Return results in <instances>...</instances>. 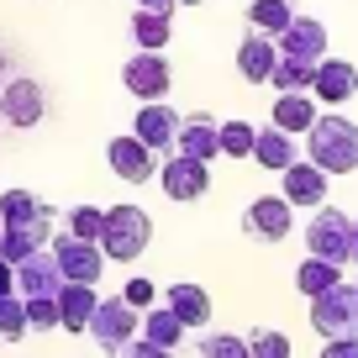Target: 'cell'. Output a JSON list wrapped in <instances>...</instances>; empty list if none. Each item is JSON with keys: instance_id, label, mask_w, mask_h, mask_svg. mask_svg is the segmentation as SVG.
Listing matches in <instances>:
<instances>
[{"instance_id": "6da1fadb", "label": "cell", "mask_w": 358, "mask_h": 358, "mask_svg": "<svg viewBox=\"0 0 358 358\" xmlns=\"http://www.w3.org/2000/svg\"><path fill=\"white\" fill-rule=\"evenodd\" d=\"M306 153L322 174H353L358 169V122L348 116H316L306 132Z\"/></svg>"}, {"instance_id": "7a4b0ae2", "label": "cell", "mask_w": 358, "mask_h": 358, "mask_svg": "<svg viewBox=\"0 0 358 358\" xmlns=\"http://www.w3.org/2000/svg\"><path fill=\"white\" fill-rule=\"evenodd\" d=\"M306 253L311 258H327V264H353V222L348 211L337 206H316L311 222H306Z\"/></svg>"}, {"instance_id": "3957f363", "label": "cell", "mask_w": 358, "mask_h": 358, "mask_svg": "<svg viewBox=\"0 0 358 358\" xmlns=\"http://www.w3.org/2000/svg\"><path fill=\"white\" fill-rule=\"evenodd\" d=\"M153 243V222L137 206H111L106 211V232H101V253L116 258V264H132L143 248Z\"/></svg>"}, {"instance_id": "277c9868", "label": "cell", "mask_w": 358, "mask_h": 358, "mask_svg": "<svg viewBox=\"0 0 358 358\" xmlns=\"http://www.w3.org/2000/svg\"><path fill=\"white\" fill-rule=\"evenodd\" d=\"M43 116H48V90H43V79L11 74L6 85H0V122H6V127H16V132H32Z\"/></svg>"}, {"instance_id": "5b68a950", "label": "cell", "mask_w": 358, "mask_h": 358, "mask_svg": "<svg viewBox=\"0 0 358 358\" xmlns=\"http://www.w3.org/2000/svg\"><path fill=\"white\" fill-rule=\"evenodd\" d=\"M311 327L332 343V337H358V285H332L327 295L311 301Z\"/></svg>"}, {"instance_id": "8992f818", "label": "cell", "mask_w": 358, "mask_h": 358, "mask_svg": "<svg viewBox=\"0 0 358 358\" xmlns=\"http://www.w3.org/2000/svg\"><path fill=\"white\" fill-rule=\"evenodd\" d=\"M53 222H58V211L43 195H32V190H6L0 195V227L32 232V237H43V243H53Z\"/></svg>"}, {"instance_id": "52a82bcc", "label": "cell", "mask_w": 358, "mask_h": 358, "mask_svg": "<svg viewBox=\"0 0 358 358\" xmlns=\"http://www.w3.org/2000/svg\"><path fill=\"white\" fill-rule=\"evenodd\" d=\"M90 332H95V348H106V353H122L132 337H143V316L132 311V306L122 301V295H111V301L95 306V316H90Z\"/></svg>"}, {"instance_id": "ba28073f", "label": "cell", "mask_w": 358, "mask_h": 358, "mask_svg": "<svg viewBox=\"0 0 358 358\" xmlns=\"http://www.w3.org/2000/svg\"><path fill=\"white\" fill-rule=\"evenodd\" d=\"M158 185H164L169 201L195 206V201H206V190H211V164H195V158H185V153H169L164 164H158Z\"/></svg>"}, {"instance_id": "9c48e42d", "label": "cell", "mask_w": 358, "mask_h": 358, "mask_svg": "<svg viewBox=\"0 0 358 358\" xmlns=\"http://www.w3.org/2000/svg\"><path fill=\"white\" fill-rule=\"evenodd\" d=\"M290 227H295V206L285 201V195H258L243 211V232L253 237V243H285Z\"/></svg>"}, {"instance_id": "30bf717a", "label": "cell", "mask_w": 358, "mask_h": 358, "mask_svg": "<svg viewBox=\"0 0 358 358\" xmlns=\"http://www.w3.org/2000/svg\"><path fill=\"white\" fill-rule=\"evenodd\" d=\"M106 158H111V174L127 179V185H148V179H158V153L137 132L111 137V143H106Z\"/></svg>"}, {"instance_id": "8fae6325", "label": "cell", "mask_w": 358, "mask_h": 358, "mask_svg": "<svg viewBox=\"0 0 358 358\" xmlns=\"http://www.w3.org/2000/svg\"><path fill=\"white\" fill-rule=\"evenodd\" d=\"M122 85L132 90L143 106L148 101H164L169 85H174V69H169L164 53H132V58H127V69H122Z\"/></svg>"}, {"instance_id": "7c38bea8", "label": "cell", "mask_w": 358, "mask_h": 358, "mask_svg": "<svg viewBox=\"0 0 358 358\" xmlns=\"http://www.w3.org/2000/svg\"><path fill=\"white\" fill-rule=\"evenodd\" d=\"M53 258L69 285H101V268H106L101 243H79V237L64 232V237H53Z\"/></svg>"}, {"instance_id": "4fadbf2b", "label": "cell", "mask_w": 358, "mask_h": 358, "mask_svg": "<svg viewBox=\"0 0 358 358\" xmlns=\"http://www.w3.org/2000/svg\"><path fill=\"white\" fill-rule=\"evenodd\" d=\"M174 153L195 158V164H211V158H222V122L206 111H190L185 122H179V143Z\"/></svg>"}, {"instance_id": "5bb4252c", "label": "cell", "mask_w": 358, "mask_h": 358, "mask_svg": "<svg viewBox=\"0 0 358 358\" xmlns=\"http://www.w3.org/2000/svg\"><path fill=\"white\" fill-rule=\"evenodd\" d=\"M64 285H69V280H64V268H58L53 248H43V253H32V258H22V264H16V295H22V301L58 295Z\"/></svg>"}, {"instance_id": "9a60e30c", "label": "cell", "mask_w": 358, "mask_h": 358, "mask_svg": "<svg viewBox=\"0 0 358 358\" xmlns=\"http://www.w3.org/2000/svg\"><path fill=\"white\" fill-rule=\"evenodd\" d=\"M311 95L322 106H348L358 95V69L348 58H322L316 64V79H311Z\"/></svg>"}, {"instance_id": "2e32d148", "label": "cell", "mask_w": 358, "mask_h": 358, "mask_svg": "<svg viewBox=\"0 0 358 358\" xmlns=\"http://www.w3.org/2000/svg\"><path fill=\"white\" fill-rule=\"evenodd\" d=\"M132 132L143 137L153 153H174V143H179V111H169L164 101H148L143 111H137Z\"/></svg>"}, {"instance_id": "e0dca14e", "label": "cell", "mask_w": 358, "mask_h": 358, "mask_svg": "<svg viewBox=\"0 0 358 358\" xmlns=\"http://www.w3.org/2000/svg\"><path fill=\"white\" fill-rule=\"evenodd\" d=\"M280 179H285V190H280V195H285L290 206H311V211H316V206H327V179H332V174H322L311 158L290 164Z\"/></svg>"}, {"instance_id": "ac0fdd59", "label": "cell", "mask_w": 358, "mask_h": 358, "mask_svg": "<svg viewBox=\"0 0 358 358\" xmlns=\"http://www.w3.org/2000/svg\"><path fill=\"white\" fill-rule=\"evenodd\" d=\"M274 64H280V43H274V37L248 32L243 43H237V74H243L248 85H268Z\"/></svg>"}, {"instance_id": "d6986e66", "label": "cell", "mask_w": 358, "mask_h": 358, "mask_svg": "<svg viewBox=\"0 0 358 358\" xmlns=\"http://www.w3.org/2000/svg\"><path fill=\"white\" fill-rule=\"evenodd\" d=\"M280 53L285 58H306V64H322L327 58V27L316 16H295L290 32L280 37Z\"/></svg>"}, {"instance_id": "ffe728a7", "label": "cell", "mask_w": 358, "mask_h": 358, "mask_svg": "<svg viewBox=\"0 0 358 358\" xmlns=\"http://www.w3.org/2000/svg\"><path fill=\"white\" fill-rule=\"evenodd\" d=\"M253 164H264V169H274V174H285L290 164H301V148H295L290 132H280V127L268 122V127H258V137H253Z\"/></svg>"}, {"instance_id": "44dd1931", "label": "cell", "mask_w": 358, "mask_h": 358, "mask_svg": "<svg viewBox=\"0 0 358 358\" xmlns=\"http://www.w3.org/2000/svg\"><path fill=\"white\" fill-rule=\"evenodd\" d=\"M95 306H101L95 285H64V290H58V327H64V332H90Z\"/></svg>"}, {"instance_id": "7402d4cb", "label": "cell", "mask_w": 358, "mask_h": 358, "mask_svg": "<svg viewBox=\"0 0 358 358\" xmlns=\"http://www.w3.org/2000/svg\"><path fill=\"white\" fill-rule=\"evenodd\" d=\"M164 306H169L185 327H206V322H211V295H206L201 285H190V280L169 285V290H164Z\"/></svg>"}, {"instance_id": "603a6c76", "label": "cell", "mask_w": 358, "mask_h": 358, "mask_svg": "<svg viewBox=\"0 0 358 358\" xmlns=\"http://www.w3.org/2000/svg\"><path fill=\"white\" fill-rule=\"evenodd\" d=\"M295 16H301V11H295V0H248V27L264 32V37H274V43L290 32Z\"/></svg>"}, {"instance_id": "cb8c5ba5", "label": "cell", "mask_w": 358, "mask_h": 358, "mask_svg": "<svg viewBox=\"0 0 358 358\" xmlns=\"http://www.w3.org/2000/svg\"><path fill=\"white\" fill-rule=\"evenodd\" d=\"M316 95L306 90V95H280L274 101V127L280 132H290V137H301V132H311V122H316Z\"/></svg>"}, {"instance_id": "d4e9b609", "label": "cell", "mask_w": 358, "mask_h": 358, "mask_svg": "<svg viewBox=\"0 0 358 358\" xmlns=\"http://www.w3.org/2000/svg\"><path fill=\"white\" fill-rule=\"evenodd\" d=\"M185 332H190V327L179 322L169 306H148V311H143V337H148V343H158V348H169V353L185 348Z\"/></svg>"}, {"instance_id": "484cf974", "label": "cell", "mask_w": 358, "mask_h": 358, "mask_svg": "<svg viewBox=\"0 0 358 358\" xmlns=\"http://www.w3.org/2000/svg\"><path fill=\"white\" fill-rule=\"evenodd\" d=\"M332 285H343V268L327 264V258H311V253H306V264L295 268V290H301L306 301H316V295H327Z\"/></svg>"}, {"instance_id": "4316f807", "label": "cell", "mask_w": 358, "mask_h": 358, "mask_svg": "<svg viewBox=\"0 0 358 358\" xmlns=\"http://www.w3.org/2000/svg\"><path fill=\"white\" fill-rule=\"evenodd\" d=\"M169 37H174V27H169L164 11H137V16H132V43H137V53H164Z\"/></svg>"}, {"instance_id": "83f0119b", "label": "cell", "mask_w": 358, "mask_h": 358, "mask_svg": "<svg viewBox=\"0 0 358 358\" xmlns=\"http://www.w3.org/2000/svg\"><path fill=\"white\" fill-rule=\"evenodd\" d=\"M311 79H316V64L280 53V64H274V74H268V85L280 90V95H306V90H311Z\"/></svg>"}, {"instance_id": "f1b7e54d", "label": "cell", "mask_w": 358, "mask_h": 358, "mask_svg": "<svg viewBox=\"0 0 358 358\" xmlns=\"http://www.w3.org/2000/svg\"><path fill=\"white\" fill-rule=\"evenodd\" d=\"M58 222H64V232L79 237V243H101V232H106L101 206H69V211H58Z\"/></svg>"}, {"instance_id": "f546056e", "label": "cell", "mask_w": 358, "mask_h": 358, "mask_svg": "<svg viewBox=\"0 0 358 358\" xmlns=\"http://www.w3.org/2000/svg\"><path fill=\"white\" fill-rule=\"evenodd\" d=\"M253 137H258V127L243 122V116L222 122V158H253Z\"/></svg>"}, {"instance_id": "4dcf8cb0", "label": "cell", "mask_w": 358, "mask_h": 358, "mask_svg": "<svg viewBox=\"0 0 358 358\" xmlns=\"http://www.w3.org/2000/svg\"><path fill=\"white\" fill-rule=\"evenodd\" d=\"M32 332L27 327V301L22 295H0V343H22Z\"/></svg>"}, {"instance_id": "1f68e13d", "label": "cell", "mask_w": 358, "mask_h": 358, "mask_svg": "<svg viewBox=\"0 0 358 358\" xmlns=\"http://www.w3.org/2000/svg\"><path fill=\"white\" fill-rule=\"evenodd\" d=\"M248 358H290V337L280 327H253L248 332Z\"/></svg>"}, {"instance_id": "d6a6232c", "label": "cell", "mask_w": 358, "mask_h": 358, "mask_svg": "<svg viewBox=\"0 0 358 358\" xmlns=\"http://www.w3.org/2000/svg\"><path fill=\"white\" fill-rule=\"evenodd\" d=\"M43 237H32V232H11V227H0V258H6V264H22V258H32V253H43Z\"/></svg>"}, {"instance_id": "836d02e7", "label": "cell", "mask_w": 358, "mask_h": 358, "mask_svg": "<svg viewBox=\"0 0 358 358\" xmlns=\"http://www.w3.org/2000/svg\"><path fill=\"white\" fill-rule=\"evenodd\" d=\"M195 353H201V358H248V337H237V332H206L201 343H195Z\"/></svg>"}, {"instance_id": "e575fe53", "label": "cell", "mask_w": 358, "mask_h": 358, "mask_svg": "<svg viewBox=\"0 0 358 358\" xmlns=\"http://www.w3.org/2000/svg\"><path fill=\"white\" fill-rule=\"evenodd\" d=\"M27 327H32V332H53V327H58V295H37V301H27Z\"/></svg>"}, {"instance_id": "d590c367", "label": "cell", "mask_w": 358, "mask_h": 358, "mask_svg": "<svg viewBox=\"0 0 358 358\" xmlns=\"http://www.w3.org/2000/svg\"><path fill=\"white\" fill-rule=\"evenodd\" d=\"M122 301L132 306V311H148V306L158 301V290H153V280H143V274H137V280H127V290H122Z\"/></svg>"}, {"instance_id": "8d00e7d4", "label": "cell", "mask_w": 358, "mask_h": 358, "mask_svg": "<svg viewBox=\"0 0 358 358\" xmlns=\"http://www.w3.org/2000/svg\"><path fill=\"white\" fill-rule=\"evenodd\" d=\"M116 358H174V353H169V348H158V343H148V337H132Z\"/></svg>"}, {"instance_id": "74e56055", "label": "cell", "mask_w": 358, "mask_h": 358, "mask_svg": "<svg viewBox=\"0 0 358 358\" xmlns=\"http://www.w3.org/2000/svg\"><path fill=\"white\" fill-rule=\"evenodd\" d=\"M322 358H358V337H332L322 348Z\"/></svg>"}, {"instance_id": "f35d334b", "label": "cell", "mask_w": 358, "mask_h": 358, "mask_svg": "<svg viewBox=\"0 0 358 358\" xmlns=\"http://www.w3.org/2000/svg\"><path fill=\"white\" fill-rule=\"evenodd\" d=\"M0 295H16V268L0 258Z\"/></svg>"}, {"instance_id": "ab89813d", "label": "cell", "mask_w": 358, "mask_h": 358, "mask_svg": "<svg viewBox=\"0 0 358 358\" xmlns=\"http://www.w3.org/2000/svg\"><path fill=\"white\" fill-rule=\"evenodd\" d=\"M132 6H137V11H174V6H179V0H132Z\"/></svg>"}, {"instance_id": "60d3db41", "label": "cell", "mask_w": 358, "mask_h": 358, "mask_svg": "<svg viewBox=\"0 0 358 358\" xmlns=\"http://www.w3.org/2000/svg\"><path fill=\"white\" fill-rule=\"evenodd\" d=\"M6 74H11V58H6V48H0V85H6Z\"/></svg>"}, {"instance_id": "b9f144b4", "label": "cell", "mask_w": 358, "mask_h": 358, "mask_svg": "<svg viewBox=\"0 0 358 358\" xmlns=\"http://www.w3.org/2000/svg\"><path fill=\"white\" fill-rule=\"evenodd\" d=\"M353 264H358V216H353Z\"/></svg>"}, {"instance_id": "7bdbcfd3", "label": "cell", "mask_w": 358, "mask_h": 358, "mask_svg": "<svg viewBox=\"0 0 358 358\" xmlns=\"http://www.w3.org/2000/svg\"><path fill=\"white\" fill-rule=\"evenodd\" d=\"M179 6H201V0H179Z\"/></svg>"}, {"instance_id": "ee69618b", "label": "cell", "mask_w": 358, "mask_h": 358, "mask_svg": "<svg viewBox=\"0 0 358 358\" xmlns=\"http://www.w3.org/2000/svg\"><path fill=\"white\" fill-rule=\"evenodd\" d=\"M353 285H358V280H353Z\"/></svg>"}]
</instances>
